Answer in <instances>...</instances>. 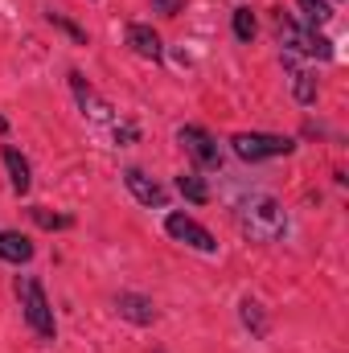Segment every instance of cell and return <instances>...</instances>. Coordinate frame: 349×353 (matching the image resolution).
<instances>
[{
  "label": "cell",
  "instance_id": "6da1fadb",
  "mask_svg": "<svg viewBox=\"0 0 349 353\" xmlns=\"http://www.w3.org/2000/svg\"><path fill=\"white\" fill-rule=\"evenodd\" d=\"M17 300H21V316H25V325L33 329V337H37V341H54V337H58V321H54L46 283H41L37 275H21V279H17Z\"/></svg>",
  "mask_w": 349,
  "mask_h": 353
},
{
  "label": "cell",
  "instance_id": "7a4b0ae2",
  "mask_svg": "<svg viewBox=\"0 0 349 353\" xmlns=\"http://www.w3.org/2000/svg\"><path fill=\"white\" fill-rule=\"evenodd\" d=\"M275 29H279V46H283V54H304V58H321V62H333V41L325 37V33H317V29H308V25H300L292 12H275Z\"/></svg>",
  "mask_w": 349,
  "mask_h": 353
},
{
  "label": "cell",
  "instance_id": "3957f363",
  "mask_svg": "<svg viewBox=\"0 0 349 353\" xmlns=\"http://www.w3.org/2000/svg\"><path fill=\"white\" fill-rule=\"evenodd\" d=\"M230 152L247 165H259V161H279V157H292L296 152V140L292 136H275V132H235L230 136Z\"/></svg>",
  "mask_w": 349,
  "mask_h": 353
},
{
  "label": "cell",
  "instance_id": "277c9868",
  "mask_svg": "<svg viewBox=\"0 0 349 353\" xmlns=\"http://www.w3.org/2000/svg\"><path fill=\"white\" fill-rule=\"evenodd\" d=\"M243 230L251 234V239H259V243H275V239H283L288 234V214H283V205L275 201V197H255L247 210H243Z\"/></svg>",
  "mask_w": 349,
  "mask_h": 353
},
{
  "label": "cell",
  "instance_id": "5b68a950",
  "mask_svg": "<svg viewBox=\"0 0 349 353\" xmlns=\"http://www.w3.org/2000/svg\"><path fill=\"white\" fill-rule=\"evenodd\" d=\"M177 144L185 148V157H189L197 169H206V173L222 169V148H218V140H214L206 128H197V123L177 128Z\"/></svg>",
  "mask_w": 349,
  "mask_h": 353
},
{
  "label": "cell",
  "instance_id": "8992f818",
  "mask_svg": "<svg viewBox=\"0 0 349 353\" xmlns=\"http://www.w3.org/2000/svg\"><path fill=\"white\" fill-rule=\"evenodd\" d=\"M165 234H169L173 243H181V247H189V251L218 255V239H214V234H210L197 218H189V214H181V210L165 214Z\"/></svg>",
  "mask_w": 349,
  "mask_h": 353
},
{
  "label": "cell",
  "instance_id": "52a82bcc",
  "mask_svg": "<svg viewBox=\"0 0 349 353\" xmlns=\"http://www.w3.org/2000/svg\"><path fill=\"white\" fill-rule=\"evenodd\" d=\"M123 185H128V193H132L140 205H148V210H165V205H169V189H165L161 181H152L144 169H123Z\"/></svg>",
  "mask_w": 349,
  "mask_h": 353
},
{
  "label": "cell",
  "instance_id": "ba28073f",
  "mask_svg": "<svg viewBox=\"0 0 349 353\" xmlns=\"http://www.w3.org/2000/svg\"><path fill=\"white\" fill-rule=\"evenodd\" d=\"M128 46H132V54L144 58V62H161V58H165L161 33H157L152 25H144V21H132V25H128Z\"/></svg>",
  "mask_w": 349,
  "mask_h": 353
},
{
  "label": "cell",
  "instance_id": "9c48e42d",
  "mask_svg": "<svg viewBox=\"0 0 349 353\" xmlns=\"http://www.w3.org/2000/svg\"><path fill=\"white\" fill-rule=\"evenodd\" d=\"M115 312L123 316V321H132V325H140V329H148V325H157V304L148 300V296H140V292H119L115 296Z\"/></svg>",
  "mask_w": 349,
  "mask_h": 353
},
{
  "label": "cell",
  "instance_id": "30bf717a",
  "mask_svg": "<svg viewBox=\"0 0 349 353\" xmlns=\"http://www.w3.org/2000/svg\"><path fill=\"white\" fill-rule=\"evenodd\" d=\"M66 79H70V90H74L79 107L87 111V115L94 119V123H107V119H111V107H107V99H103V94H99V90L90 87L87 79H83V70H70Z\"/></svg>",
  "mask_w": 349,
  "mask_h": 353
},
{
  "label": "cell",
  "instance_id": "8fae6325",
  "mask_svg": "<svg viewBox=\"0 0 349 353\" xmlns=\"http://www.w3.org/2000/svg\"><path fill=\"white\" fill-rule=\"evenodd\" d=\"M0 161H4V173H8V185H12V193H17V197H25V193L33 189V169H29V161L21 157V148L4 144Z\"/></svg>",
  "mask_w": 349,
  "mask_h": 353
},
{
  "label": "cell",
  "instance_id": "7c38bea8",
  "mask_svg": "<svg viewBox=\"0 0 349 353\" xmlns=\"http://www.w3.org/2000/svg\"><path fill=\"white\" fill-rule=\"evenodd\" d=\"M37 255V247H33V239L29 234H21V230H0V259L4 263H29Z\"/></svg>",
  "mask_w": 349,
  "mask_h": 353
},
{
  "label": "cell",
  "instance_id": "4fadbf2b",
  "mask_svg": "<svg viewBox=\"0 0 349 353\" xmlns=\"http://www.w3.org/2000/svg\"><path fill=\"white\" fill-rule=\"evenodd\" d=\"M283 66L292 70V94H296V103H304V107H308V103H317V79H312L308 70H300L292 54H283Z\"/></svg>",
  "mask_w": 349,
  "mask_h": 353
},
{
  "label": "cell",
  "instance_id": "5bb4252c",
  "mask_svg": "<svg viewBox=\"0 0 349 353\" xmlns=\"http://www.w3.org/2000/svg\"><path fill=\"white\" fill-rule=\"evenodd\" d=\"M177 193H181L185 201H193V205H206V201H210V185H206V176L197 173V169H189V173L177 176Z\"/></svg>",
  "mask_w": 349,
  "mask_h": 353
},
{
  "label": "cell",
  "instance_id": "9a60e30c",
  "mask_svg": "<svg viewBox=\"0 0 349 353\" xmlns=\"http://www.w3.org/2000/svg\"><path fill=\"white\" fill-rule=\"evenodd\" d=\"M239 321L251 329V337H267V312H263V304L255 296H243L239 300Z\"/></svg>",
  "mask_w": 349,
  "mask_h": 353
},
{
  "label": "cell",
  "instance_id": "2e32d148",
  "mask_svg": "<svg viewBox=\"0 0 349 353\" xmlns=\"http://www.w3.org/2000/svg\"><path fill=\"white\" fill-rule=\"evenodd\" d=\"M230 29H235V37H239L243 46H251L255 33H259V21H255V12H251L247 4H239V8L230 12Z\"/></svg>",
  "mask_w": 349,
  "mask_h": 353
},
{
  "label": "cell",
  "instance_id": "e0dca14e",
  "mask_svg": "<svg viewBox=\"0 0 349 353\" xmlns=\"http://www.w3.org/2000/svg\"><path fill=\"white\" fill-rule=\"evenodd\" d=\"M46 21H50L54 29H62V33H66V37H70L74 46H87V29H83V25H74V21H70V17L62 12V8H54V4H46Z\"/></svg>",
  "mask_w": 349,
  "mask_h": 353
},
{
  "label": "cell",
  "instance_id": "ac0fdd59",
  "mask_svg": "<svg viewBox=\"0 0 349 353\" xmlns=\"http://www.w3.org/2000/svg\"><path fill=\"white\" fill-rule=\"evenodd\" d=\"M296 8L304 12V25H308V29H321V25H329V21H333L329 0H296Z\"/></svg>",
  "mask_w": 349,
  "mask_h": 353
},
{
  "label": "cell",
  "instance_id": "d6986e66",
  "mask_svg": "<svg viewBox=\"0 0 349 353\" xmlns=\"http://www.w3.org/2000/svg\"><path fill=\"white\" fill-rule=\"evenodd\" d=\"M29 218H33L41 230H70V226H74L70 214H50L46 205H29Z\"/></svg>",
  "mask_w": 349,
  "mask_h": 353
},
{
  "label": "cell",
  "instance_id": "ffe728a7",
  "mask_svg": "<svg viewBox=\"0 0 349 353\" xmlns=\"http://www.w3.org/2000/svg\"><path fill=\"white\" fill-rule=\"evenodd\" d=\"M185 8V0H152V12H165V17H177Z\"/></svg>",
  "mask_w": 349,
  "mask_h": 353
},
{
  "label": "cell",
  "instance_id": "44dd1931",
  "mask_svg": "<svg viewBox=\"0 0 349 353\" xmlns=\"http://www.w3.org/2000/svg\"><path fill=\"white\" fill-rule=\"evenodd\" d=\"M0 136H8V119L4 115H0Z\"/></svg>",
  "mask_w": 349,
  "mask_h": 353
}]
</instances>
